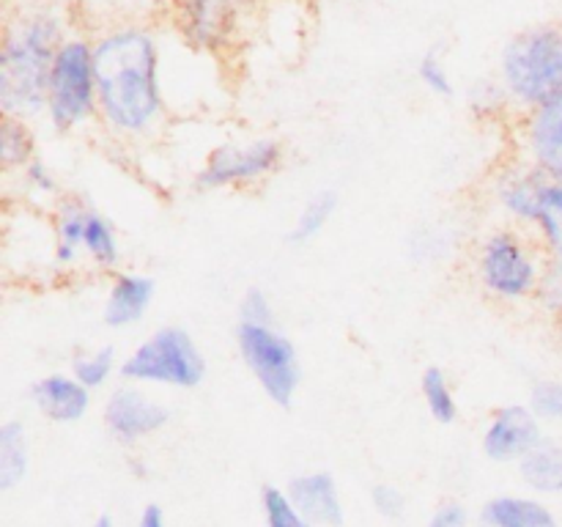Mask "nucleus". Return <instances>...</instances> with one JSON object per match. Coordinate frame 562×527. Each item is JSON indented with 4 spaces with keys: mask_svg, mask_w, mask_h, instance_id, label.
Returning <instances> with one entry per match:
<instances>
[{
    "mask_svg": "<svg viewBox=\"0 0 562 527\" xmlns=\"http://www.w3.org/2000/svg\"><path fill=\"white\" fill-rule=\"evenodd\" d=\"M426 527H470V511L459 500H445L431 511Z\"/></svg>",
    "mask_w": 562,
    "mask_h": 527,
    "instance_id": "nucleus-34",
    "label": "nucleus"
},
{
    "mask_svg": "<svg viewBox=\"0 0 562 527\" xmlns=\"http://www.w3.org/2000/svg\"><path fill=\"white\" fill-rule=\"evenodd\" d=\"M335 212H338V195L333 190H318L307 198L305 203L300 206L296 217L291 220L289 228V239L294 245H307L316 236L324 234L329 223H333Z\"/></svg>",
    "mask_w": 562,
    "mask_h": 527,
    "instance_id": "nucleus-25",
    "label": "nucleus"
},
{
    "mask_svg": "<svg viewBox=\"0 0 562 527\" xmlns=\"http://www.w3.org/2000/svg\"><path fill=\"white\" fill-rule=\"evenodd\" d=\"M371 505H373V511L382 516V519H390V522L401 519V516L406 514L404 489L395 486V483H387V481L376 483V486L371 489Z\"/></svg>",
    "mask_w": 562,
    "mask_h": 527,
    "instance_id": "nucleus-32",
    "label": "nucleus"
},
{
    "mask_svg": "<svg viewBox=\"0 0 562 527\" xmlns=\"http://www.w3.org/2000/svg\"><path fill=\"white\" fill-rule=\"evenodd\" d=\"M445 245H450V239L439 225H423L420 231H415L409 242L412 256L420 258V261H439V258H445Z\"/></svg>",
    "mask_w": 562,
    "mask_h": 527,
    "instance_id": "nucleus-33",
    "label": "nucleus"
},
{
    "mask_svg": "<svg viewBox=\"0 0 562 527\" xmlns=\"http://www.w3.org/2000/svg\"><path fill=\"white\" fill-rule=\"evenodd\" d=\"M554 329H558V346H560V355H562V322L554 324Z\"/></svg>",
    "mask_w": 562,
    "mask_h": 527,
    "instance_id": "nucleus-38",
    "label": "nucleus"
},
{
    "mask_svg": "<svg viewBox=\"0 0 562 527\" xmlns=\"http://www.w3.org/2000/svg\"><path fill=\"white\" fill-rule=\"evenodd\" d=\"M99 86V130L137 146L162 132L168 119L159 42L143 25H115L93 38Z\"/></svg>",
    "mask_w": 562,
    "mask_h": 527,
    "instance_id": "nucleus-1",
    "label": "nucleus"
},
{
    "mask_svg": "<svg viewBox=\"0 0 562 527\" xmlns=\"http://www.w3.org/2000/svg\"><path fill=\"white\" fill-rule=\"evenodd\" d=\"M499 86L514 115L532 113L562 93V22H536L516 31L497 58Z\"/></svg>",
    "mask_w": 562,
    "mask_h": 527,
    "instance_id": "nucleus-5",
    "label": "nucleus"
},
{
    "mask_svg": "<svg viewBox=\"0 0 562 527\" xmlns=\"http://www.w3.org/2000/svg\"><path fill=\"white\" fill-rule=\"evenodd\" d=\"M157 296V283L146 272L137 269H124L108 274L102 296V322L115 333L137 327L148 316Z\"/></svg>",
    "mask_w": 562,
    "mask_h": 527,
    "instance_id": "nucleus-14",
    "label": "nucleus"
},
{
    "mask_svg": "<svg viewBox=\"0 0 562 527\" xmlns=\"http://www.w3.org/2000/svg\"><path fill=\"white\" fill-rule=\"evenodd\" d=\"M245 5L239 0H173L170 22L181 42L203 55H225L236 47Z\"/></svg>",
    "mask_w": 562,
    "mask_h": 527,
    "instance_id": "nucleus-10",
    "label": "nucleus"
},
{
    "mask_svg": "<svg viewBox=\"0 0 562 527\" xmlns=\"http://www.w3.org/2000/svg\"><path fill=\"white\" fill-rule=\"evenodd\" d=\"M36 157L38 141L36 130H33V121L3 115V121H0V168H3L5 179L20 173Z\"/></svg>",
    "mask_w": 562,
    "mask_h": 527,
    "instance_id": "nucleus-21",
    "label": "nucleus"
},
{
    "mask_svg": "<svg viewBox=\"0 0 562 527\" xmlns=\"http://www.w3.org/2000/svg\"><path fill=\"white\" fill-rule=\"evenodd\" d=\"M239 322L274 324V307L267 291L258 289V285H250V289L239 296Z\"/></svg>",
    "mask_w": 562,
    "mask_h": 527,
    "instance_id": "nucleus-31",
    "label": "nucleus"
},
{
    "mask_svg": "<svg viewBox=\"0 0 562 527\" xmlns=\"http://www.w3.org/2000/svg\"><path fill=\"white\" fill-rule=\"evenodd\" d=\"M236 351L272 404L289 406L302 384V362L294 340L278 324H236Z\"/></svg>",
    "mask_w": 562,
    "mask_h": 527,
    "instance_id": "nucleus-9",
    "label": "nucleus"
},
{
    "mask_svg": "<svg viewBox=\"0 0 562 527\" xmlns=\"http://www.w3.org/2000/svg\"><path fill=\"white\" fill-rule=\"evenodd\" d=\"M206 379V357L190 329L162 324L121 357V382L148 390H195Z\"/></svg>",
    "mask_w": 562,
    "mask_h": 527,
    "instance_id": "nucleus-6",
    "label": "nucleus"
},
{
    "mask_svg": "<svg viewBox=\"0 0 562 527\" xmlns=\"http://www.w3.org/2000/svg\"><path fill=\"white\" fill-rule=\"evenodd\" d=\"M532 307L552 324L562 322V261H547L541 289H538Z\"/></svg>",
    "mask_w": 562,
    "mask_h": 527,
    "instance_id": "nucleus-30",
    "label": "nucleus"
},
{
    "mask_svg": "<svg viewBox=\"0 0 562 527\" xmlns=\"http://www.w3.org/2000/svg\"><path fill=\"white\" fill-rule=\"evenodd\" d=\"M135 527H168L165 525V514L159 505H146V508L140 511V516H137V525Z\"/></svg>",
    "mask_w": 562,
    "mask_h": 527,
    "instance_id": "nucleus-35",
    "label": "nucleus"
},
{
    "mask_svg": "<svg viewBox=\"0 0 562 527\" xmlns=\"http://www.w3.org/2000/svg\"><path fill=\"white\" fill-rule=\"evenodd\" d=\"M91 527H115V522H113V516L102 514V516H99V519H93Z\"/></svg>",
    "mask_w": 562,
    "mask_h": 527,
    "instance_id": "nucleus-36",
    "label": "nucleus"
},
{
    "mask_svg": "<svg viewBox=\"0 0 562 527\" xmlns=\"http://www.w3.org/2000/svg\"><path fill=\"white\" fill-rule=\"evenodd\" d=\"M102 423L104 431L115 442L135 448V445L157 437L168 426L170 410L162 399L154 395V390L140 388V384L119 382L104 395Z\"/></svg>",
    "mask_w": 562,
    "mask_h": 527,
    "instance_id": "nucleus-11",
    "label": "nucleus"
},
{
    "mask_svg": "<svg viewBox=\"0 0 562 527\" xmlns=\"http://www.w3.org/2000/svg\"><path fill=\"white\" fill-rule=\"evenodd\" d=\"M549 428L525 404H503L492 410L481 431V450L494 464H519L541 445Z\"/></svg>",
    "mask_w": 562,
    "mask_h": 527,
    "instance_id": "nucleus-12",
    "label": "nucleus"
},
{
    "mask_svg": "<svg viewBox=\"0 0 562 527\" xmlns=\"http://www.w3.org/2000/svg\"><path fill=\"white\" fill-rule=\"evenodd\" d=\"M31 470V434L22 421H9L0 426V492L20 486Z\"/></svg>",
    "mask_w": 562,
    "mask_h": 527,
    "instance_id": "nucleus-20",
    "label": "nucleus"
},
{
    "mask_svg": "<svg viewBox=\"0 0 562 527\" xmlns=\"http://www.w3.org/2000/svg\"><path fill=\"white\" fill-rule=\"evenodd\" d=\"M483 527H560L558 514L547 497L527 492L494 494L481 508Z\"/></svg>",
    "mask_w": 562,
    "mask_h": 527,
    "instance_id": "nucleus-17",
    "label": "nucleus"
},
{
    "mask_svg": "<svg viewBox=\"0 0 562 527\" xmlns=\"http://www.w3.org/2000/svg\"><path fill=\"white\" fill-rule=\"evenodd\" d=\"M285 492L294 500L296 508L316 527H340L346 519L344 494L338 481L327 470L300 472L285 483Z\"/></svg>",
    "mask_w": 562,
    "mask_h": 527,
    "instance_id": "nucleus-16",
    "label": "nucleus"
},
{
    "mask_svg": "<svg viewBox=\"0 0 562 527\" xmlns=\"http://www.w3.org/2000/svg\"><path fill=\"white\" fill-rule=\"evenodd\" d=\"M261 516L263 527H316L289 497L285 486L261 489Z\"/></svg>",
    "mask_w": 562,
    "mask_h": 527,
    "instance_id": "nucleus-27",
    "label": "nucleus"
},
{
    "mask_svg": "<svg viewBox=\"0 0 562 527\" xmlns=\"http://www.w3.org/2000/svg\"><path fill=\"white\" fill-rule=\"evenodd\" d=\"M69 371L75 373L82 388L97 393V390H108L115 379H121V360L113 346H93V349H82L71 357Z\"/></svg>",
    "mask_w": 562,
    "mask_h": 527,
    "instance_id": "nucleus-23",
    "label": "nucleus"
},
{
    "mask_svg": "<svg viewBox=\"0 0 562 527\" xmlns=\"http://www.w3.org/2000/svg\"><path fill=\"white\" fill-rule=\"evenodd\" d=\"M486 198L499 223L519 225L536 236L547 261H562V179L514 157L488 176Z\"/></svg>",
    "mask_w": 562,
    "mask_h": 527,
    "instance_id": "nucleus-3",
    "label": "nucleus"
},
{
    "mask_svg": "<svg viewBox=\"0 0 562 527\" xmlns=\"http://www.w3.org/2000/svg\"><path fill=\"white\" fill-rule=\"evenodd\" d=\"M527 406L549 431L562 428V377L538 379L527 393Z\"/></svg>",
    "mask_w": 562,
    "mask_h": 527,
    "instance_id": "nucleus-28",
    "label": "nucleus"
},
{
    "mask_svg": "<svg viewBox=\"0 0 562 527\" xmlns=\"http://www.w3.org/2000/svg\"><path fill=\"white\" fill-rule=\"evenodd\" d=\"M514 157L562 179V93L510 124Z\"/></svg>",
    "mask_w": 562,
    "mask_h": 527,
    "instance_id": "nucleus-13",
    "label": "nucleus"
},
{
    "mask_svg": "<svg viewBox=\"0 0 562 527\" xmlns=\"http://www.w3.org/2000/svg\"><path fill=\"white\" fill-rule=\"evenodd\" d=\"M66 36L64 14L53 5H31L5 22L0 38V113L25 121L44 119L49 71Z\"/></svg>",
    "mask_w": 562,
    "mask_h": 527,
    "instance_id": "nucleus-2",
    "label": "nucleus"
},
{
    "mask_svg": "<svg viewBox=\"0 0 562 527\" xmlns=\"http://www.w3.org/2000/svg\"><path fill=\"white\" fill-rule=\"evenodd\" d=\"M547 253L530 231L494 223L472 247V274L488 300L499 305H532L541 289Z\"/></svg>",
    "mask_w": 562,
    "mask_h": 527,
    "instance_id": "nucleus-4",
    "label": "nucleus"
},
{
    "mask_svg": "<svg viewBox=\"0 0 562 527\" xmlns=\"http://www.w3.org/2000/svg\"><path fill=\"white\" fill-rule=\"evenodd\" d=\"M82 261L86 272L93 274H113L121 269L124 261V245L115 231L113 220L97 206H88L86 225H82Z\"/></svg>",
    "mask_w": 562,
    "mask_h": 527,
    "instance_id": "nucleus-18",
    "label": "nucleus"
},
{
    "mask_svg": "<svg viewBox=\"0 0 562 527\" xmlns=\"http://www.w3.org/2000/svg\"><path fill=\"white\" fill-rule=\"evenodd\" d=\"M420 399L439 426H453L461 415V401L453 382L439 366H428L420 377Z\"/></svg>",
    "mask_w": 562,
    "mask_h": 527,
    "instance_id": "nucleus-24",
    "label": "nucleus"
},
{
    "mask_svg": "<svg viewBox=\"0 0 562 527\" xmlns=\"http://www.w3.org/2000/svg\"><path fill=\"white\" fill-rule=\"evenodd\" d=\"M239 3L245 5V11H247V9H252V5H261L263 0H239Z\"/></svg>",
    "mask_w": 562,
    "mask_h": 527,
    "instance_id": "nucleus-37",
    "label": "nucleus"
},
{
    "mask_svg": "<svg viewBox=\"0 0 562 527\" xmlns=\"http://www.w3.org/2000/svg\"><path fill=\"white\" fill-rule=\"evenodd\" d=\"M11 181L16 184V192L22 198V206L31 209H53L60 198L66 195L64 184H60L58 173L53 170V165L44 162L42 157L33 159L31 165L20 170L16 176H11Z\"/></svg>",
    "mask_w": 562,
    "mask_h": 527,
    "instance_id": "nucleus-22",
    "label": "nucleus"
},
{
    "mask_svg": "<svg viewBox=\"0 0 562 527\" xmlns=\"http://www.w3.org/2000/svg\"><path fill=\"white\" fill-rule=\"evenodd\" d=\"M467 104H470V113L486 124L488 121H508V124L516 121L508 97H505V88L499 86L497 77H483V80L472 82V88L467 91Z\"/></svg>",
    "mask_w": 562,
    "mask_h": 527,
    "instance_id": "nucleus-26",
    "label": "nucleus"
},
{
    "mask_svg": "<svg viewBox=\"0 0 562 527\" xmlns=\"http://www.w3.org/2000/svg\"><path fill=\"white\" fill-rule=\"evenodd\" d=\"M31 404L44 421L55 426H75L88 417L93 406V393L82 388L71 371H49L31 384Z\"/></svg>",
    "mask_w": 562,
    "mask_h": 527,
    "instance_id": "nucleus-15",
    "label": "nucleus"
},
{
    "mask_svg": "<svg viewBox=\"0 0 562 527\" xmlns=\"http://www.w3.org/2000/svg\"><path fill=\"white\" fill-rule=\"evenodd\" d=\"M99 119V86L93 38L69 33L55 55L47 82L44 121L60 135L88 130Z\"/></svg>",
    "mask_w": 562,
    "mask_h": 527,
    "instance_id": "nucleus-7",
    "label": "nucleus"
},
{
    "mask_svg": "<svg viewBox=\"0 0 562 527\" xmlns=\"http://www.w3.org/2000/svg\"><path fill=\"white\" fill-rule=\"evenodd\" d=\"M417 80L426 88L428 93L439 99L456 97V82L453 75H450V66L445 60V55L439 49H428L423 53V58L417 60Z\"/></svg>",
    "mask_w": 562,
    "mask_h": 527,
    "instance_id": "nucleus-29",
    "label": "nucleus"
},
{
    "mask_svg": "<svg viewBox=\"0 0 562 527\" xmlns=\"http://www.w3.org/2000/svg\"><path fill=\"white\" fill-rule=\"evenodd\" d=\"M285 148L278 137L258 135L245 141H223L203 157L192 173V187L201 192L252 190L283 168Z\"/></svg>",
    "mask_w": 562,
    "mask_h": 527,
    "instance_id": "nucleus-8",
    "label": "nucleus"
},
{
    "mask_svg": "<svg viewBox=\"0 0 562 527\" xmlns=\"http://www.w3.org/2000/svg\"><path fill=\"white\" fill-rule=\"evenodd\" d=\"M527 492L538 497H560L562 494V428L547 431L536 450L516 464Z\"/></svg>",
    "mask_w": 562,
    "mask_h": 527,
    "instance_id": "nucleus-19",
    "label": "nucleus"
}]
</instances>
